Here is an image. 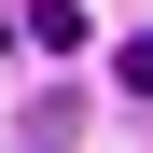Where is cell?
<instances>
[{"label":"cell","mask_w":153,"mask_h":153,"mask_svg":"<svg viewBox=\"0 0 153 153\" xmlns=\"http://www.w3.org/2000/svg\"><path fill=\"white\" fill-rule=\"evenodd\" d=\"M14 28H28L42 56H84V14H70V0H28V14H14Z\"/></svg>","instance_id":"6da1fadb"},{"label":"cell","mask_w":153,"mask_h":153,"mask_svg":"<svg viewBox=\"0 0 153 153\" xmlns=\"http://www.w3.org/2000/svg\"><path fill=\"white\" fill-rule=\"evenodd\" d=\"M111 70H125V97H153V28H125V42H111Z\"/></svg>","instance_id":"7a4b0ae2"}]
</instances>
